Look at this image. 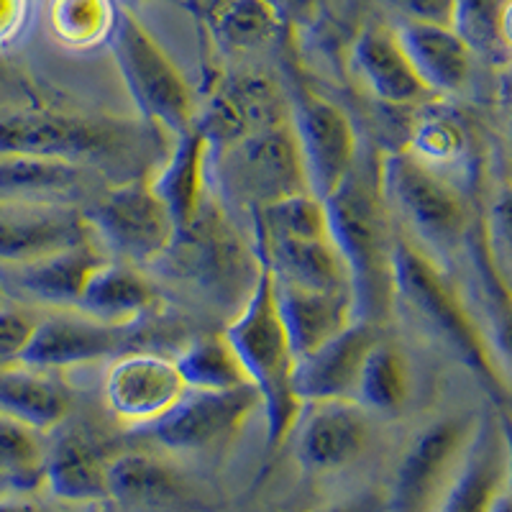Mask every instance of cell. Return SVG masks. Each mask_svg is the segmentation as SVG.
<instances>
[{"mask_svg": "<svg viewBox=\"0 0 512 512\" xmlns=\"http://www.w3.org/2000/svg\"><path fill=\"white\" fill-rule=\"evenodd\" d=\"M328 228L336 249L344 256L351 277L356 318L377 326L390 313L392 285V236L382 190L377 177L354 164L341 185L326 198Z\"/></svg>", "mask_w": 512, "mask_h": 512, "instance_id": "6da1fadb", "label": "cell"}, {"mask_svg": "<svg viewBox=\"0 0 512 512\" xmlns=\"http://www.w3.org/2000/svg\"><path fill=\"white\" fill-rule=\"evenodd\" d=\"M223 336L228 338L246 377L262 397L269 443L280 446L295 431L297 418L303 413V402L297 400L295 387H292L297 359L280 313H277V303H274L272 274L264 267L262 259H259V274L244 308L231 320Z\"/></svg>", "mask_w": 512, "mask_h": 512, "instance_id": "7a4b0ae2", "label": "cell"}, {"mask_svg": "<svg viewBox=\"0 0 512 512\" xmlns=\"http://www.w3.org/2000/svg\"><path fill=\"white\" fill-rule=\"evenodd\" d=\"M392 285L395 297L405 300L408 308L441 336L443 344L454 351L466 367L474 369L479 379L495 392H505V377L497 367L495 351L489 349L487 338L466 310L464 300L456 295L446 274L431 262L420 246L405 236L392 239Z\"/></svg>", "mask_w": 512, "mask_h": 512, "instance_id": "3957f363", "label": "cell"}, {"mask_svg": "<svg viewBox=\"0 0 512 512\" xmlns=\"http://www.w3.org/2000/svg\"><path fill=\"white\" fill-rule=\"evenodd\" d=\"M111 49L141 116L180 136L195 126L198 103L172 57L131 11H118Z\"/></svg>", "mask_w": 512, "mask_h": 512, "instance_id": "277c9868", "label": "cell"}, {"mask_svg": "<svg viewBox=\"0 0 512 512\" xmlns=\"http://www.w3.org/2000/svg\"><path fill=\"white\" fill-rule=\"evenodd\" d=\"M221 180L228 195L251 210L310 192L290 121L259 128L223 146Z\"/></svg>", "mask_w": 512, "mask_h": 512, "instance_id": "5b68a950", "label": "cell"}, {"mask_svg": "<svg viewBox=\"0 0 512 512\" xmlns=\"http://www.w3.org/2000/svg\"><path fill=\"white\" fill-rule=\"evenodd\" d=\"M384 203L400 213L418 236L436 249H454L466 233V205L459 187L420 164L408 152L390 154L379 164Z\"/></svg>", "mask_w": 512, "mask_h": 512, "instance_id": "8992f818", "label": "cell"}, {"mask_svg": "<svg viewBox=\"0 0 512 512\" xmlns=\"http://www.w3.org/2000/svg\"><path fill=\"white\" fill-rule=\"evenodd\" d=\"M474 436L469 420L448 418L428 425L402 456L390 512H436L464 461Z\"/></svg>", "mask_w": 512, "mask_h": 512, "instance_id": "52a82bcc", "label": "cell"}, {"mask_svg": "<svg viewBox=\"0 0 512 512\" xmlns=\"http://www.w3.org/2000/svg\"><path fill=\"white\" fill-rule=\"evenodd\" d=\"M290 128L303 159L310 192L326 200L359 162L354 123L341 105L305 93L292 100Z\"/></svg>", "mask_w": 512, "mask_h": 512, "instance_id": "ba28073f", "label": "cell"}, {"mask_svg": "<svg viewBox=\"0 0 512 512\" xmlns=\"http://www.w3.org/2000/svg\"><path fill=\"white\" fill-rule=\"evenodd\" d=\"M256 408H262V397L251 384L221 392L185 390L167 413L144 428L169 451H205L236 436Z\"/></svg>", "mask_w": 512, "mask_h": 512, "instance_id": "9c48e42d", "label": "cell"}, {"mask_svg": "<svg viewBox=\"0 0 512 512\" xmlns=\"http://www.w3.org/2000/svg\"><path fill=\"white\" fill-rule=\"evenodd\" d=\"M116 131L93 118L44 108H13L0 113V157H44L77 162L108 152Z\"/></svg>", "mask_w": 512, "mask_h": 512, "instance_id": "30bf717a", "label": "cell"}, {"mask_svg": "<svg viewBox=\"0 0 512 512\" xmlns=\"http://www.w3.org/2000/svg\"><path fill=\"white\" fill-rule=\"evenodd\" d=\"M98 233L126 259L152 262L177 244V228L169 210L154 195L149 180L113 187L95 210Z\"/></svg>", "mask_w": 512, "mask_h": 512, "instance_id": "8fae6325", "label": "cell"}, {"mask_svg": "<svg viewBox=\"0 0 512 512\" xmlns=\"http://www.w3.org/2000/svg\"><path fill=\"white\" fill-rule=\"evenodd\" d=\"M185 390L175 359L144 351L118 356L103 382L105 405L111 413L123 423L141 428L167 413Z\"/></svg>", "mask_w": 512, "mask_h": 512, "instance_id": "7c38bea8", "label": "cell"}, {"mask_svg": "<svg viewBox=\"0 0 512 512\" xmlns=\"http://www.w3.org/2000/svg\"><path fill=\"white\" fill-rule=\"evenodd\" d=\"M287 121H290V105L285 103L280 90L274 88V82L256 72H244L223 82L210 95L203 113L195 116V128L210 146L223 149L251 131Z\"/></svg>", "mask_w": 512, "mask_h": 512, "instance_id": "4fadbf2b", "label": "cell"}, {"mask_svg": "<svg viewBox=\"0 0 512 512\" xmlns=\"http://www.w3.org/2000/svg\"><path fill=\"white\" fill-rule=\"evenodd\" d=\"M297 423V459L318 474L351 466L367 451L372 438L367 410L354 400L308 402Z\"/></svg>", "mask_w": 512, "mask_h": 512, "instance_id": "5bb4252c", "label": "cell"}, {"mask_svg": "<svg viewBox=\"0 0 512 512\" xmlns=\"http://www.w3.org/2000/svg\"><path fill=\"white\" fill-rule=\"evenodd\" d=\"M377 341V326L369 320L354 318L344 331L328 338L326 344L300 356L292 374L297 400L303 405L354 400L361 364Z\"/></svg>", "mask_w": 512, "mask_h": 512, "instance_id": "9a60e30c", "label": "cell"}, {"mask_svg": "<svg viewBox=\"0 0 512 512\" xmlns=\"http://www.w3.org/2000/svg\"><path fill=\"white\" fill-rule=\"evenodd\" d=\"M123 338H126V328L103 323L77 308L62 310V313L39 318L18 364L44 369V372L70 369L77 364L108 359L121 349Z\"/></svg>", "mask_w": 512, "mask_h": 512, "instance_id": "2e32d148", "label": "cell"}, {"mask_svg": "<svg viewBox=\"0 0 512 512\" xmlns=\"http://www.w3.org/2000/svg\"><path fill=\"white\" fill-rule=\"evenodd\" d=\"M93 223L62 205L8 200L0 203V262L26 264L67 246L90 241Z\"/></svg>", "mask_w": 512, "mask_h": 512, "instance_id": "e0dca14e", "label": "cell"}, {"mask_svg": "<svg viewBox=\"0 0 512 512\" xmlns=\"http://www.w3.org/2000/svg\"><path fill=\"white\" fill-rule=\"evenodd\" d=\"M256 256L269 269L272 280L305 290L351 295V277L344 256L331 236L323 239H267L256 233Z\"/></svg>", "mask_w": 512, "mask_h": 512, "instance_id": "ac0fdd59", "label": "cell"}, {"mask_svg": "<svg viewBox=\"0 0 512 512\" xmlns=\"http://www.w3.org/2000/svg\"><path fill=\"white\" fill-rule=\"evenodd\" d=\"M395 39L431 95L459 93L472 75V49L446 24L402 21Z\"/></svg>", "mask_w": 512, "mask_h": 512, "instance_id": "d6986e66", "label": "cell"}, {"mask_svg": "<svg viewBox=\"0 0 512 512\" xmlns=\"http://www.w3.org/2000/svg\"><path fill=\"white\" fill-rule=\"evenodd\" d=\"M507 489V438L502 425L484 420L474 428L464 461L436 512H492Z\"/></svg>", "mask_w": 512, "mask_h": 512, "instance_id": "ffe728a7", "label": "cell"}, {"mask_svg": "<svg viewBox=\"0 0 512 512\" xmlns=\"http://www.w3.org/2000/svg\"><path fill=\"white\" fill-rule=\"evenodd\" d=\"M274 303L285 326L295 359L310 354L328 338L344 331L351 320L356 318L354 297L338 295V292L305 290V287L285 285L272 280Z\"/></svg>", "mask_w": 512, "mask_h": 512, "instance_id": "44dd1931", "label": "cell"}, {"mask_svg": "<svg viewBox=\"0 0 512 512\" xmlns=\"http://www.w3.org/2000/svg\"><path fill=\"white\" fill-rule=\"evenodd\" d=\"M208 154L210 146L198 128L192 126L185 134L175 136L172 157L164 162L157 175L149 180L154 195L169 210L177 236L198 221L200 210L208 203Z\"/></svg>", "mask_w": 512, "mask_h": 512, "instance_id": "7402d4cb", "label": "cell"}, {"mask_svg": "<svg viewBox=\"0 0 512 512\" xmlns=\"http://www.w3.org/2000/svg\"><path fill=\"white\" fill-rule=\"evenodd\" d=\"M108 497L128 512H175L190 500V487L172 464L134 451L108 461Z\"/></svg>", "mask_w": 512, "mask_h": 512, "instance_id": "603a6c76", "label": "cell"}, {"mask_svg": "<svg viewBox=\"0 0 512 512\" xmlns=\"http://www.w3.org/2000/svg\"><path fill=\"white\" fill-rule=\"evenodd\" d=\"M354 70L364 88L387 105H415L431 98L413 64L397 44L395 34L384 29H367L356 39Z\"/></svg>", "mask_w": 512, "mask_h": 512, "instance_id": "cb8c5ba5", "label": "cell"}, {"mask_svg": "<svg viewBox=\"0 0 512 512\" xmlns=\"http://www.w3.org/2000/svg\"><path fill=\"white\" fill-rule=\"evenodd\" d=\"M100 262H103V256L90 239L41 256L34 262L18 264L13 267V277L26 295L36 297L41 303L77 308L82 287Z\"/></svg>", "mask_w": 512, "mask_h": 512, "instance_id": "d4e9b609", "label": "cell"}, {"mask_svg": "<svg viewBox=\"0 0 512 512\" xmlns=\"http://www.w3.org/2000/svg\"><path fill=\"white\" fill-rule=\"evenodd\" d=\"M152 308V285L134 267L105 259L90 272L77 300V310L121 328L144 318Z\"/></svg>", "mask_w": 512, "mask_h": 512, "instance_id": "484cf974", "label": "cell"}, {"mask_svg": "<svg viewBox=\"0 0 512 512\" xmlns=\"http://www.w3.org/2000/svg\"><path fill=\"white\" fill-rule=\"evenodd\" d=\"M44 482L64 502L88 505L108 500V461L80 433H67L44 459Z\"/></svg>", "mask_w": 512, "mask_h": 512, "instance_id": "4316f807", "label": "cell"}, {"mask_svg": "<svg viewBox=\"0 0 512 512\" xmlns=\"http://www.w3.org/2000/svg\"><path fill=\"white\" fill-rule=\"evenodd\" d=\"M70 408V392L52 372L26 364L0 369V413L47 433L67 418Z\"/></svg>", "mask_w": 512, "mask_h": 512, "instance_id": "83f0119b", "label": "cell"}, {"mask_svg": "<svg viewBox=\"0 0 512 512\" xmlns=\"http://www.w3.org/2000/svg\"><path fill=\"white\" fill-rule=\"evenodd\" d=\"M205 18L218 44L236 54L269 49L285 26L274 0H213Z\"/></svg>", "mask_w": 512, "mask_h": 512, "instance_id": "f1b7e54d", "label": "cell"}, {"mask_svg": "<svg viewBox=\"0 0 512 512\" xmlns=\"http://www.w3.org/2000/svg\"><path fill=\"white\" fill-rule=\"evenodd\" d=\"M410 397V372L400 351L379 338L361 364L354 402L364 410L395 415Z\"/></svg>", "mask_w": 512, "mask_h": 512, "instance_id": "f546056e", "label": "cell"}, {"mask_svg": "<svg viewBox=\"0 0 512 512\" xmlns=\"http://www.w3.org/2000/svg\"><path fill=\"white\" fill-rule=\"evenodd\" d=\"M175 364L187 390L221 392L251 384L226 336H203L192 341L177 356Z\"/></svg>", "mask_w": 512, "mask_h": 512, "instance_id": "4dcf8cb0", "label": "cell"}, {"mask_svg": "<svg viewBox=\"0 0 512 512\" xmlns=\"http://www.w3.org/2000/svg\"><path fill=\"white\" fill-rule=\"evenodd\" d=\"M408 154L451 182V172L469 164L472 141L466 128L448 113H428L420 118L410 136Z\"/></svg>", "mask_w": 512, "mask_h": 512, "instance_id": "1f68e13d", "label": "cell"}, {"mask_svg": "<svg viewBox=\"0 0 512 512\" xmlns=\"http://www.w3.org/2000/svg\"><path fill=\"white\" fill-rule=\"evenodd\" d=\"M118 8L113 0H49L47 24L67 49H93L111 39Z\"/></svg>", "mask_w": 512, "mask_h": 512, "instance_id": "d6a6232c", "label": "cell"}, {"mask_svg": "<svg viewBox=\"0 0 512 512\" xmlns=\"http://www.w3.org/2000/svg\"><path fill=\"white\" fill-rule=\"evenodd\" d=\"M512 0H454L451 29L472 52L505 59L510 52Z\"/></svg>", "mask_w": 512, "mask_h": 512, "instance_id": "836d02e7", "label": "cell"}, {"mask_svg": "<svg viewBox=\"0 0 512 512\" xmlns=\"http://www.w3.org/2000/svg\"><path fill=\"white\" fill-rule=\"evenodd\" d=\"M256 233L267 239H323L331 236L326 200L315 192H297L290 198L254 210Z\"/></svg>", "mask_w": 512, "mask_h": 512, "instance_id": "e575fe53", "label": "cell"}, {"mask_svg": "<svg viewBox=\"0 0 512 512\" xmlns=\"http://www.w3.org/2000/svg\"><path fill=\"white\" fill-rule=\"evenodd\" d=\"M75 162L44 157H0V190L11 195H47L80 180Z\"/></svg>", "mask_w": 512, "mask_h": 512, "instance_id": "d590c367", "label": "cell"}, {"mask_svg": "<svg viewBox=\"0 0 512 512\" xmlns=\"http://www.w3.org/2000/svg\"><path fill=\"white\" fill-rule=\"evenodd\" d=\"M44 433L0 413V474L18 484L44 479Z\"/></svg>", "mask_w": 512, "mask_h": 512, "instance_id": "8d00e7d4", "label": "cell"}, {"mask_svg": "<svg viewBox=\"0 0 512 512\" xmlns=\"http://www.w3.org/2000/svg\"><path fill=\"white\" fill-rule=\"evenodd\" d=\"M36 323H39V318H34L29 310L0 303V364L21 359Z\"/></svg>", "mask_w": 512, "mask_h": 512, "instance_id": "74e56055", "label": "cell"}, {"mask_svg": "<svg viewBox=\"0 0 512 512\" xmlns=\"http://www.w3.org/2000/svg\"><path fill=\"white\" fill-rule=\"evenodd\" d=\"M405 21H423V24L451 26L454 0H387Z\"/></svg>", "mask_w": 512, "mask_h": 512, "instance_id": "f35d334b", "label": "cell"}, {"mask_svg": "<svg viewBox=\"0 0 512 512\" xmlns=\"http://www.w3.org/2000/svg\"><path fill=\"white\" fill-rule=\"evenodd\" d=\"M29 0H0V47L16 39L18 31L24 29Z\"/></svg>", "mask_w": 512, "mask_h": 512, "instance_id": "ab89813d", "label": "cell"}, {"mask_svg": "<svg viewBox=\"0 0 512 512\" xmlns=\"http://www.w3.org/2000/svg\"><path fill=\"white\" fill-rule=\"evenodd\" d=\"M18 88H21V77H18V72L13 70L6 59H0V113L8 111L6 105L13 103Z\"/></svg>", "mask_w": 512, "mask_h": 512, "instance_id": "60d3db41", "label": "cell"}, {"mask_svg": "<svg viewBox=\"0 0 512 512\" xmlns=\"http://www.w3.org/2000/svg\"><path fill=\"white\" fill-rule=\"evenodd\" d=\"M0 512H47V507L24 495H3L0 497Z\"/></svg>", "mask_w": 512, "mask_h": 512, "instance_id": "b9f144b4", "label": "cell"}, {"mask_svg": "<svg viewBox=\"0 0 512 512\" xmlns=\"http://www.w3.org/2000/svg\"><path fill=\"white\" fill-rule=\"evenodd\" d=\"M320 512H382V505L377 500H354V502H344V505H333L328 510H320Z\"/></svg>", "mask_w": 512, "mask_h": 512, "instance_id": "7bdbcfd3", "label": "cell"}, {"mask_svg": "<svg viewBox=\"0 0 512 512\" xmlns=\"http://www.w3.org/2000/svg\"><path fill=\"white\" fill-rule=\"evenodd\" d=\"M492 512H510V495H507V489H502L500 492V497L495 500Z\"/></svg>", "mask_w": 512, "mask_h": 512, "instance_id": "ee69618b", "label": "cell"}, {"mask_svg": "<svg viewBox=\"0 0 512 512\" xmlns=\"http://www.w3.org/2000/svg\"><path fill=\"white\" fill-rule=\"evenodd\" d=\"M0 303H6V290H3V282H0Z\"/></svg>", "mask_w": 512, "mask_h": 512, "instance_id": "f6af8a7d", "label": "cell"}, {"mask_svg": "<svg viewBox=\"0 0 512 512\" xmlns=\"http://www.w3.org/2000/svg\"><path fill=\"white\" fill-rule=\"evenodd\" d=\"M180 3H192V0H180Z\"/></svg>", "mask_w": 512, "mask_h": 512, "instance_id": "bcb514c9", "label": "cell"}]
</instances>
